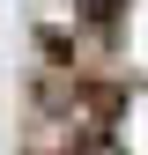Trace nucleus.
I'll list each match as a JSON object with an SVG mask.
<instances>
[{"instance_id":"1","label":"nucleus","mask_w":148,"mask_h":155,"mask_svg":"<svg viewBox=\"0 0 148 155\" xmlns=\"http://www.w3.org/2000/svg\"><path fill=\"white\" fill-rule=\"evenodd\" d=\"M119 8H126V0H82V15H96V22H111Z\"/></svg>"}]
</instances>
